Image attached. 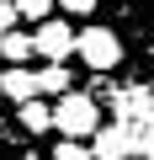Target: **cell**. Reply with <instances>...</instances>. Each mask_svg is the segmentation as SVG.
Listing matches in <instances>:
<instances>
[{"label": "cell", "mask_w": 154, "mask_h": 160, "mask_svg": "<svg viewBox=\"0 0 154 160\" xmlns=\"http://www.w3.org/2000/svg\"><path fill=\"white\" fill-rule=\"evenodd\" d=\"M112 16L122 22L128 48L138 53L143 75L154 80V0H112Z\"/></svg>", "instance_id": "1"}, {"label": "cell", "mask_w": 154, "mask_h": 160, "mask_svg": "<svg viewBox=\"0 0 154 160\" xmlns=\"http://www.w3.org/2000/svg\"><path fill=\"white\" fill-rule=\"evenodd\" d=\"M80 64H85L91 75H112V69H122V64H128V38H122L117 27H106V22L80 27Z\"/></svg>", "instance_id": "2"}, {"label": "cell", "mask_w": 154, "mask_h": 160, "mask_svg": "<svg viewBox=\"0 0 154 160\" xmlns=\"http://www.w3.org/2000/svg\"><path fill=\"white\" fill-rule=\"evenodd\" d=\"M53 128L69 133V139H91V133L101 128V102H96L91 91H64V96H53Z\"/></svg>", "instance_id": "3"}, {"label": "cell", "mask_w": 154, "mask_h": 160, "mask_svg": "<svg viewBox=\"0 0 154 160\" xmlns=\"http://www.w3.org/2000/svg\"><path fill=\"white\" fill-rule=\"evenodd\" d=\"M91 149H96L101 160H128V155H138V149H143V133H138L128 118H122V123H112V128L101 123V128L91 133Z\"/></svg>", "instance_id": "4"}, {"label": "cell", "mask_w": 154, "mask_h": 160, "mask_svg": "<svg viewBox=\"0 0 154 160\" xmlns=\"http://www.w3.org/2000/svg\"><path fill=\"white\" fill-rule=\"evenodd\" d=\"M32 32H37V59H74L80 53V32L58 16H43Z\"/></svg>", "instance_id": "5"}, {"label": "cell", "mask_w": 154, "mask_h": 160, "mask_svg": "<svg viewBox=\"0 0 154 160\" xmlns=\"http://www.w3.org/2000/svg\"><path fill=\"white\" fill-rule=\"evenodd\" d=\"M0 96H6V102H32V96H43V75L27 69V64L0 69Z\"/></svg>", "instance_id": "6"}, {"label": "cell", "mask_w": 154, "mask_h": 160, "mask_svg": "<svg viewBox=\"0 0 154 160\" xmlns=\"http://www.w3.org/2000/svg\"><path fill=\"white\" fill-rule=\"evenodd\" d=\"M16 123H21L27 133H48V128H53V107H48L43 96H32V102H16Z\"/></svg>", "instance_id": "7"}, {"label": "cell", "mask_w": 154, "mask_h": 160, "mask_svg": "<svg viewBox=\"0 0 154 160\" xmlns=\"http://www.w3.org/2000/svg\"><path fill=\"white\" fill-rule=\"evenodd\" d=\"M37 53V32H6V38H0V59H6V64H27Z\"/></svg>", "instance_id": "8"}, {"label": "cell", "mask_w": 154, "mask_h": 160, "mask_svg": "<svg viewBox=\"0 0 154 160\" xmlns=\"http://www.w3.org/2000/svg\"><path fill=\"white\" fill-rule=\"evenodd\" d=\"M37 75H43V96H64V91H74V86H69V64H64V59H43V69H37Z\"/></svg>", "instance_id": "9"}, {"label": "cell", "mask_w": 154, "mask_h": 160, "mask_svg": "<svg viewBox=\"0 0 154 160\" xmlns=\"http://www.w3.org/2000/svg\"><path fill=\"white\" fill-rule=\"evenodd\" d=\"M53 160H101V155L85 149V139H69V133H64V139L53 144Z\"/></svg>", "instance_id": "10"}, {"label": "cell", "mask_w": 154, "mask_h": 160, "mask_svg": "<svg viewBox=\"0 0 154 160\" xmlns=\"http://www.w3.org/2000/svg\"><path fill=\"white\" fill-rule=\"evenodd\" d=\"M0 160H37V155H32V149H27V144L11 133L6 123H0Z\"/></svg>", "instance_id": "11"}, {"label": "cell", "mask_w": 154, "mask_h": 160, "mask_svg": "<svg viewBox=\"0 0 154 160\" xmlns=\"http://www.w3.org/2000/svg\"><path fill=\"white\" fill-rule=\"evenodd\" d=\"M16 6H21V22H43V16H53L58 0H16Z\"/></svg>", "instance_id": "12"}, {"label": "cell", "mask_w": 154, "mask_h": 160, "mask_svg": "<svg viewBox=\"0 0 154 160\" xmlns=\"http://www.w3.org/2000/svg\"><path fill=\"white\" fill-rule=\"evenodd\" d=\"M16 22H21V6H16V0H0V38H6Z\"/></svg>", "instance_id": "13"}, {"label": "cell", "mask_w": 154, "mask_h": 160, "mask_svg": "<svg viewBox=\"0 0 154 160\" xmlns=\"http://www.w3.org/2000/svg\"><path fill=\"white\" fill-rule=\"evenodd\" d=\"M58 6H64V11H69V16H91V11H96V6H101V0H58Z\"/></svg>", "instance_id": "14"}]
</instances>
